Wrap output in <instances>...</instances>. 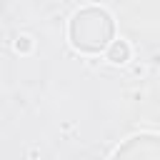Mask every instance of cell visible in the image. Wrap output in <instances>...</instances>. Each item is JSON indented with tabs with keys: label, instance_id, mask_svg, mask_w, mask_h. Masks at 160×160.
Here are the masks:
<instances>
[{
	"label": "cell",
	"instance_id": "obj_1",
	"mask_svg": "<svg viewBox=\"0 0 160 160\" xmlns=\"http://www.w3.org/2000/svg\"><path fill=\"white\" fill-rule=\"evenodd\" d=\"M112 32L115 25L110 12L98 5L78 10L70 20V40L75 48L85 52H100L108 45H112Z\"/></svg>",
	"mask_w": 160,
	"mask_h": 160
},
{
	"label": "cell",
	"instance_id": "obj_2",
	"mask_svg": "<svg viewBox=\"0 0 160 160\" xmlns=\"http://www.w3.org/2000/svg\"><path fill=\"white\" fill-rule=\"evenodd\" d=\"M112 160H160V135H132L115 150Z\"/></svg>",
	"mask_w": 160,
	"mask_h": 160
},
{
	"label": "cell",
	"instance_id": "obj_3",
	"mask_svg": "<svg viewBox=\"0 0 160 160\" xmlns=\"http://www.w3.org/2000/svg\"><path fill=\"white\" fill-rule=\"evenodd\" d=\"M110 60L112 62H125L128 60V55H130V48H128V42H122V40H115L112 45H110Z\"/></svg>",
	"mask_w": 160,
	"mask_h": 160
}]
</instances>
